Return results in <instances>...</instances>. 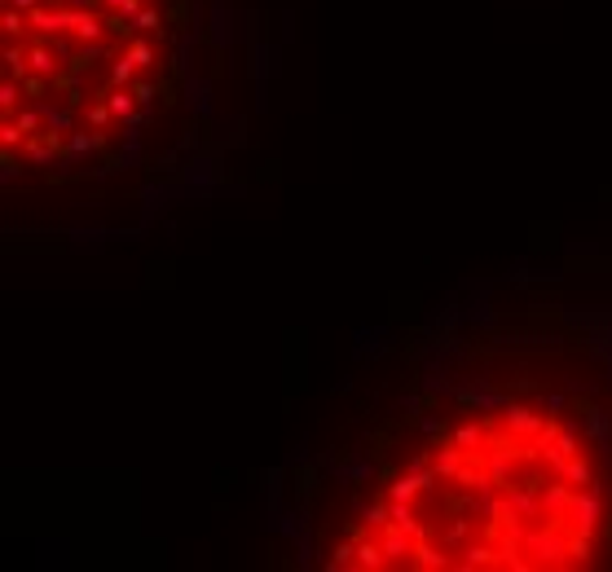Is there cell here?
<instances>
[{
    "label": "cell",
    "mask_w": 612,
    "mask_h": 572,
    "mask_svg": "<svg viewBox=\"0 0 612 572\" xmlns=\"http://www.w3.org/2000/svg\"><path fill=\"white\" fill-rule=\"evenodd\" d=\"M322 568H612V436L577 397L542 388L458 401L374 476Z\"/></svg>",
    "instance_id": "cell-1"
},
{
    "label": "cell",
    "mask_w": 612,
    "mask_h": 572,
    "mask_svg": "<svg viewBox=\"0 0 612 572\" xmlns=\"http://www.w3.org/2000/svg\"><path fill=\"white\" fill-rule=\"evenodd\" d=\"M194 0H0V159L76 181L123 155L181 97Z\"/></svg>",
    "instance_id": "cell-2"
}]
</instances>
